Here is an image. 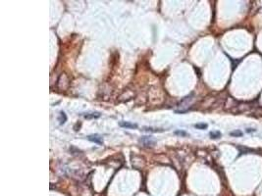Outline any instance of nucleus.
<instances>
[{
  "mask_svg": "<svg viewBox=\"0 0 262 196\" xmlns=\"http://www.w3.org/2000/svg\"><path fill=\"white\" fill-rule=\"evenodd\" d=\"M140 142H141L142 144H143L144 146H147V147H149V146H153L154 144H155V141L153 140L151 137H148V136H144V137H142V138H140V140H139Z\"/></svg>",
  "mask_w": 262,
  "mask_h": 196,
  "instance_id": "f257e3e1",
  "label": "nucleus"
},
{
  "mask_svg": "<svg viewBox=\"0 0 262 196\" xmlns=\"http://www.w3.org/2000/svg\"><path fill=\"white\" fill-rule=\"evenodd\" d=\"M88 139L90 141H92L94 143H98V144H102V137L98 134H92V135H88Z\"/></svg>",
  "mask_w": 262,
  "mask_h": 196,
  "instance_id": "f03ea898",
  "label": "nucleus"
},
{
  "mask_svg": "<svg viewBox=\"0 0 262 196\" xmlns=\"http://www.w3.org/2000/svg\"><path fill=\"white\" fill-rule=\"evenodd\" d=\"M120 127L122 128H126V129H137V124H132L130 122H120Z\"/></svg>",
  "mask_w": 262,
  "mask_h": 196,
  "instance_id": "7ed1b4c3",
  "label": "nucleus"
},
{
  "mask_svg": "<svg viewBox=\"0 0 262 196\" xmlns=\"http://www.w3.org/2000/svg\"><path fill=\"white\" fill-rule=\"evenodd\" d=\"M100 115L98 113H92V114H86V115H85V118L86 119H94V118H98Z\"/></svg>",
  "mask_w": 262,
  "mask_h": 196,
  "instance_id": "20e7f679",
  "label": "nucleus"
},
{
  "mask_svg": "<svg viewBox=\"0 0 262 196\" xmlns=\"http://www.w3.org/2000/svg\"><path fill=\"white\" fill-rule=\"evenodd\" d=\"M210 136L211 138H219L221 136V132H210Z\"/></svg>",
  "mask_w": 262,
  "mask_h": 196,
  "instance_id": "39448f33",
  "label": "nucleus"
},
{
  "mask_svg": "<svg viewBox=\"0 0 262 196\" xmlns=\"http://www.w3.org/2000/svg\"><path fill=\"white\" fill-rule=\"evenodd\" d=\"M67 120V117L65 115L64 112H61V114H60V118H59V121H60V124H64L66 122Z\"/></svg>",
  "mask_w": 262,
  "mask_h": 196,
  "instance_id": "423d86ee",
  "label": "nucleus"
},
{
  "mask_svg": "<svg viewBox=\"0 0 262 196\" xmlns=\"http://www.w3.org/2000/svg\"><path fill=\"white\" fill-rule=\"evenodd\" d=\"M195 127L196 128V129L204 130V129H206V128H207V125H206V124H196Z\"/></svg>",
  "mask_w": 262,
  "mask_h": 196,
  "instance_id": "0eeeda50",
  "label": "nucleus"
},
{
  "mask_svg": "<svg viewBox=\"0 0 262 196\" xmlns=\"http://www.w3.org/2000/svg\"><path fill=\"white\" fill-rule=\"evenodd\" d=\"M230 134L232 136H242V132H240V130H235V132H232Z\"/></svg>",
  "mask_w": 262,
  "mask_h": 196,
  "instance_id": "6e6552de",
  "label": "nucleus"
},
{
  "mask_svg": "<svg viewBox=\"0 0 262 196\" xmlns=\"http://www.w3.org/2000/svg\"><path fill=\"white\" fill-rule=\"evenodd\" d=\"M175 134H179V135H182V136H187L188 134H187L186 132H184V130H176L175 132Z\"/></svg>",
  "mask_w": 262,
  "mask_h": 196,
  "instance_id": "1a4fd4ad",
  "label": "nucleus"
},
{
  "mask_svg": "<svg viewBox=\"0 0 262 196\" xmlns=\"http://www.w3.org/2000/svg\"><path fill=\"white\" fill-rule=\"evenodd\" d=\"M254 130H251V129H249V130H247V132H254Z\"/></svg>",
  "mask_w": 262,
  "mask_h": 196,
  "instance_id": "9d476101",
  "label": "nucleus"
}]
</instances>
